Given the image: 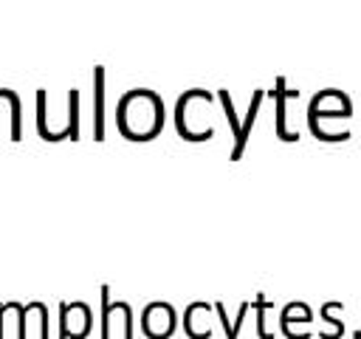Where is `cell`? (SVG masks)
I'll use <instances>...</instances> for the list:
<instances>
[{
  "label": "cell",
  "mask_w": 361,
  "mask_h": 339,
  "mask_svg": "<svg viewBox=\"0 0 361 339\" xmlns=\"http://www.w3.org/2000/svg\"><path fill=\"white\" fill-rule=\"evenodd\" d=\"M116 124L130 141H152L164 127V102L155 90L133 88L118 99Z\"/></svg>",
  "instance_id": "1"
},
{
  "label": "cell",
  "mask_w": 361,
  "mask_h": 339,
  "mask_svg": "<svg viewBox=\"0 0 361 339\" xmlns=\"http://www.w3.org/2000/svg\"><path fill=\"white\" fill-rule=\"evenodd\" d=\"M350 113H353L350 96L341 93V90H336V88H324V90H319V93L310 99V105H307V127H310V133H313V130L322 127L324 119H347Z\"/></svg>",
  "instance_id": "2"
},
{
  "label": "cell",
  "mask_w": 361,
  "mask_h": 339,
  "mask_svg": "<svg viewBox=\"0 0 361 339\" xmlns=\"http://www.w3.org/2000/svg\"><path fill=\"white\" fill-rule=\"evenodd\" d=\"M200 90H203V88L186 90V93L178 99V105H175V127H178V136L186 138V141H206V138L214 136V130H203V127L197 124V119L203 116V110L195 107Z\"/></svg>",
  "instance_id": "3"
},
{
  "label": "cell",
  "mask_w": 361,
  "mask_h": 339,
  "mask_svg": "<svg viewBox=\"0 0 361 339\" xmlns=\"http://www.w3.org/2000/svg\"><path fill=\"white\" fill-rule=\"evenodd\" d=\"M175 325H178V316H175V308L169 302L158 299L141 311V331L149 339H169L175 333Z\"/></svg>",
  "instance_id": "4"
},
{
  "label": "cell",
  "mask_w": 361,
  "mask_h": 339,
  "mask_svg": "<svg viewBox=\"0 0 361 339\" xmlns=\"http://www.w3.org/2000/svg\"><path fill=\"white\" fill-rule=\"evenodd\" d=\"M90 325L93 314L85 302H59V339H85Z\"/></svg>",
  "instance_id": "5"
},
{
  "label": "cell",
  "mask_w": 361,
  "mask_h": 339,
  "mask_svg": "<svg viewBox=\"0 0 361 339\" xmlns=\"http://www.w3.org/2000/svg\"><path fill=\"white\" fill-rule=\"evenodd\" d=\"M102 339H110L113 316L124 322V339H133V308L130 302H110V285H102Z\"/></svg>",
  "instance_id": "6"
},
{
  "label": "cell",
  "mask_w": 361,
  "mask_h": 339,
  "mask_svg": "<svg viewBox=\"0 0 361 339\" xmlns=\"http://www.w3.org/2000/svg\"><path fill=\"white\" fill-rule=\"evenodd\" d=\"M271 96L276 102V138L279 141H296L299 133L288 130V99H299V90L296 88H288L285 76H276V85H274Z\"/></svg>",
  "instance_id": "7"
},
{
  "label": "cell",
  "mask_w": 361,
  "mask_h": 339,
  "mask_svg": "<svg viewBox=\"0 0 361 339\" xmlns=\"http://www.w3.org/2000/svg\"><path fill=\"white\" fill-rule=\"evenodd\" d=\"M214 314V305L209 302H192L183 314V328L192 339H209L212 336V325H209V316Z\"/></svg>",
  "instance_id": "8"
},
{
  "label": "cell",
  "mask_w": 361,
  "mask_h": 339,
  "mask_svg": "<svg viewBox=\"0 0 361 339\" xmlns=\"http://www.w3.org/2000/svg\"><path fill=\"white\" fill-rule=\"evenodd\" d=\"M262 99H265V90L257 88L254 96H251V102H248L245 119H243V124H240V136L234 138V147H231V155H228L231 161H240V158H243V150H245V141H248L251 127H254V121H257V113H259V107H262Z\"/></svg>",
  "instance_id": "9"
},
{
  "label": "cell",
  "mask_w": 361,
  "mask_h": 339,
  "mask_svg": "<svg viewBox=\"0 0 361 339\" xmlns=\"http://www.w3.org/2000/svg\"><path fill=\"white\" fill-rule=\"evenodd\" d=\"M93 138L104 141V68H93Z\"/></svg>",
  "instance_id": "10"
},
{
  "label": "cell",
  "mask_w": 361,
  "mask_h": 339,
  "mask_svg": "<svg viewBox=\"0 0 361 339\" xmlns=\"http://www.w3.org/2000/svg\"><path fill=\"white\" fill-rule=\"evenodd\" d=\"M310 319H313V311H310L307 302H288V305L282 308V314H279V325H282V331H288L293 322L307 325Z\"/></svg>",
  "instance_id": "11"
},
{
  "label": "cell",
  "mask_w": 361,
  "mask_h": 339,
  "mask_svg": "<svg viewBox=\"0 0 361 339\" xmlns=\"http://www.w3.org/2000/svg\"><path fill=\"white\" fill-rule=\"evenodd\" d=\"M248 302H240V311H237V319H234V325L228 322V314H226V305L223 302H214V314H217V319H220V325H223V331H226V339H237V333H240V328H243V319H245V314H248Z\"/></svg>",
  "instance_id": "12"
},
{
  "label": "cell",
  "mask_w": 361,
  "mask_h": 339,
  "mask_svg": "<svg viewBox=\"0 0 361 339\" xmlns=\"http://www.w3.org/2000/svg\"><path fill=\"white\" fill-rule=\"evenodd\" d=\"M68 138L79 141V90H68Z\"/></svg>",
  "instance_id": "13"
},
{
  "label": "cell",
  "mask_w": 361,
  "mask_h": 339,
  "mask_svg": "<svg viewBox=\"0 0 361 339\" xmlns=\"http://www.w3.org/2000/svg\"><path fill=\"white\" fill-rule=\"evenodd\" d=\"M37 133L39 138L51 141V127H48V93L39 88L37 90Z\"/></svg>",
  "instance_id": "14"
},
{
  "label": "cell",
  "mask_w": 361,
  "mask_h": 339,
  "mask_svg": "<svg viewBox=\"0 0 361 339\" xmlns=\"http://www.w3.org/2000/svg\"><path fill=\"white\" fill-rule=\"evenodd\" d=\"M217 99H220V105H223V113H226V119H228V124H231V136L237 138L240 136V119H237V110H234V102H231V96H228V90H217Z\"/></svg>",
  "instance_id": "15"
},
{
  "label": "cell",
  "mask_w": 361,
  "mask_h": 339,
  "mask_svg": "<svg viewBox=\"0 0 361 339\" xmlns=\"http://www.w3.org/2000/svg\"><path fill=\"white\" fill-rule=\"evenodd\" d=\"M254 308H257V333H259V339H274V336L265 331V311L271 308V302L265 299V294H262V291L257 294V299H254Z\"/></svg>",
  "instance_id": "16"
}]
</instances>
